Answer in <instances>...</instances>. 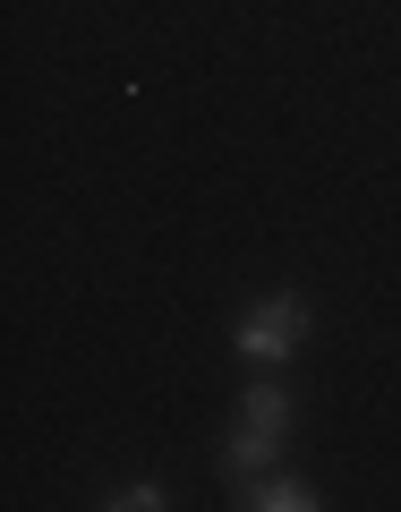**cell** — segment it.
Wrapping results in <instances>:
<instances>
[{"label": "cell", "mask_w": 401, "mask_h": 512, "mask_svg": "<svg viewBox=\"0 0 401 512\" xmlns=\"http://www.w3.org/2000/svg\"><path fill=\"white\" fill-rule=\"evenodd\" d=\"M308 325H316V316H308V299H299V291H265L248 316H239L231 342H239V359H248V367H282V359H299Z\"/></svg>", "instance_id": "cell-1"}, {"label": "cell", "mask_w": 401, "mask_h": 512, "mask_svg": "<svg viewBox=\"0 0 401 512\" xmlns=\"http://www.w3.org/2000/svg\"><path fill=\"white\" fill-rule=\"evenodd\" d=\"M231 504H239V512H316L325 495H316L308 478H291V470H256V478H239Z\"/></svg>", "instance_id": "cell-2"}, {"label": "cell", "mask_w": 401, "mask_h": 512, "mask_svg": "<svg viewBox=\"0 0 401 512\" xmlns=\"http://www.w3.org/2000/svg\"><path fill=\"white\" fill-rule=\"evenodd\" d=\"M274 453H282V436H265V427H239V436L222 444V470H231V478H256V470H274Z\"/></svg>", "instance_id": "cell-3"}, {"label": "cell", "mask_w": 401, "mask_h": 512, "mask_svg": "<svg viewBox=\"0 0 401 512\" xmlns=\"http://www.w3.org/2000/svg\"><path fill=\"white\" fill-rule=\"evenodd\" d=\"M103 504H111V512H163V504H171V495H163V487H154V478H128V487H111V495H103Z\"/></svg>", "instance_id": "cell-4"}]
</instances>
